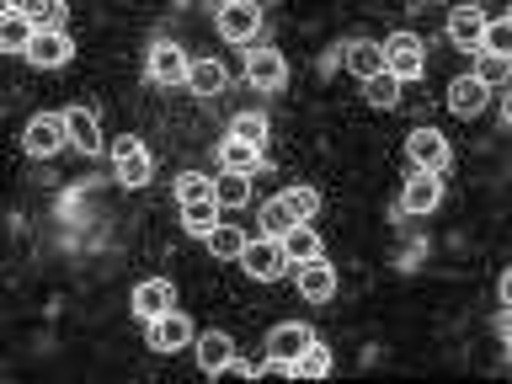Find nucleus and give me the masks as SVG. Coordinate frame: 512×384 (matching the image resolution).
Returning a JSON list of instances; mask_svg holds the SVG:
<instances>
[{"label": "nucleus", "instance_id": "f257e3e1", "mask_svg": "<svg viewBox=\"0 0 512 384\" xmlns=\"http://www.w3.org/2000/svg\"><path fill=\"white\" fill-rule=\"evenodd\" d=\"M384 70H390L400 86H406V80H422V70H427L422 38H416V32H395V38L384 43Z\"/></svg>", "mask_w": 512, "mask_h": 384}, {"label": "nucleus", "instance_id": "f03ea898", "mask_svg": "<svg viewBox=\"0 0 512 384\" xmlns=\"http://www.w3.org/2000/svg\"><path fill=\"white\" fill-rule=\"evenodd\" d=\"M304 347H310V331H304L299 320H288V326H278L267 336V363L278 368V374H294V363H299Z\"/></svg>", "mask_w": 512, "mask_h": 384}, {"label": "nucleus", "instance_id": "7ed1b4c3", "mask_svg": "<svg viewBox=\"0 0 512 384\" xmlns=\"http://www.w3.org/2000/svg\"><path fill=\"white\" fill-rule=\"evenodd\" d=\"M283 262H288L283 240H246V251H240V267H246L256 283H272L283 272Z\"/></svg>", "mask_w": 512, "mask_h": 384}, {"label": "nucleus", "instance_id": "20e7f679", "mask_svg": "<svg viewBox=\"0 0 512 384\" xmlns=\"http://www.w3.org/2000/svg\"><path fill=\"white\" fill-rule=\"evenodd\" d=\"M443 203V171H411L406 192H400V208L406 214H432Z\"/></svg>", "mask_w": 512, "mask_h": 384}, {"label": "nucleus", "instance_id": "39448f33", "mask_svg": "<svg viewBox=\"0 0 512 384\" xmlns=\"http://www.w3.org/2000/svg\"><path fill=\"white\" fill-rule=\"evenodd\" d=\"M22 144L32 155H54V150H64L70 144V128H64V112L54 118V112H43V118H32L27 123V134H22Z\"/></svg>", "mask_w": 512, "mask_h": 384}, {"label": "nucleus", "instance_id": "423d86ee", "mask_svg": "<svg viewBox=\"0 0 512 384\" xmlns=\"http://www.w3.org/2000/svg\"><path fill=\"white\" fill-rule=\"evenodd\" d=\"M256 27H262V11H256L251 0H230V6H219V32L230 43H256Z\"/></svg>", "mask_w": 512, "mask_h": 384}, {"label": "nucleus", "instance_id": "0eeeda50", "mask_svg": "<svg viewBox=\"0 0 512 384\" xmlns=\"http://www.w3.org/2000/svg\"><path fill=\"white\" fill-rule=\"evenodd\" d=\"M246 80L256 91H283V80H288V64L278 48H251V59H246Z\"/></svg>", "mask_w": 512, "mask_h": 384}, {"label": "nucleus", "instance_id": "6e6552de", "mask_svg": "<svg viewBox=\"0 0 512 384\" xmlns=\"http://www.w3.org/2000/svg\"><path fill=\"white\" fill-rule=\"evenodd\" d=\"M406 155L416 171H443L448 166V139L438 134V128H416V134L406 139Z\"/></svg>", "mask_w": 512, "mask_h": 384}, {"label": "nucleus", "instance_id": "1a4fd4ad", "mask_svg": "<svg viewBox=\"0 0 512 384\" xmlns=\"http://www.w3.org/2000/svg\"><path fill=\"white\" fill-rule=\"evenodd\" d=\"M112 155H118V182L123 187H144V182H150V150H144V144L139 139H118V144H112Z\"/></svg>", "mask_w": 512, "mask_h": 384}, {"label": "nucleus", "instance_id": "9d476101", "mask_svg": "<svg viewBox=\"0 0 512 384\" xmlns=\"http://www.w3.org/2000/svg\"><path fill=\"white\" fill-rule=\"evenodd\" d=\"M187 342H192V320L182 310H166V315L150 320V347L155 352H176V347H187Z\"/></svg>", "mask_w": 512, "mask_h": 384}, {"label": "nucleus", "instance_id": "9b49d317", "mask_svg": "<svg viewBox=\"0 0 512 384\" xmlns=\"http://www.w3.org/2000/svg\"><path fill=\"white\" fill-rule=\"evenodd\" d=\"M187 54H182V48H176V43H155L150 48V80H155V86H182V80H187Z\"/></svg>", "mask_w": 512, "mask_h": 384}, {"label": "nucleus", "instance_id": "f8f14e48", "mask_svg": "<svg viewBox=\"0 0 512 384\" xmlns=\"http://www.w3.org/2000/svg\"><path fill=\"white\" fill-rule=\"evenodd\" d=\"M486 22H491V16L480 6H454V11H448V43H454V48H480Z\"/></svg>", "mask_w": 512, "mask_h": 384}, {"label": "nucleus", "instance_id": "ddd939ff", "mask_svg": "<svg viewBox=\"0 0 512 384\" xmlns=\"http://www.w3.org/2000/svg\"><path fill=\"white\" fill-rule=\"evenodd\" d=\"M299 294L310 304H326L336 294V267L326 256H315V262H299Z\"/></svg>", "mask_w": 512, "mask_h": 384}, {"label": "nucleus", "instance_id": "4468645a", "mask_svg": "<svg viewBox=\"0 0 512 384\" xmlns=\"http://www.w3.org/2000/svg\"><path fill=\"white\" fill-rule=\"evenodd\" d=\"M166 310H176L171 278H150V283L134 288V315H139V320H155V315H166Z\"/></svg>", "mask_w": 512, "mask_h": 384}, {"label": "nucleus", "instance_id": "2eb2a0df", "mask_svg": "<svg viewBox=\"0 0 512 384\" xmlns=\"http://www.w3.org/2000/svg\"><path fill=\"white\" fill-rule=\"evenodd\" d=\"M70 54H75V43L64 38V32H38L32 48H27V64H38V70H59V64H70Z\"/></svg>", "mask_w": 512, "mask_h": 384}, {"label": "nucleus", "instance_id": "dca6fc26", "mask_svg": "<svg viewBox=\"0 0 512 384\" xmlns=\"http://www.w3.org/2000/svg\"><path fill=\"white\" fill-rule=\"evenodd\" d=\"M64 128H70V144H75V150H86V155L102 150V128H96L91 107H70V112H64Z\"/></svg>", "mask_w": 512, "mask_h": 384}, {"label": "nucleus", "instance_id": "f3484780", "mask_svg": "<svg viewBox=\"0 0 512 384\" xmlns=\"http://www.w3.org/2000/svg\"><path fill=\"white\" fill-rule=\"evenodd\" d=\"M32 38H38V27L27 22L22 6H6V22H0V48H11V54H27Z\"/></svg>", "mask_w": 512, "mask_h": 384}, {"label": "nucleus", "instance_id": "a211bd4d", "mask_svg": "<svg viewBox=\"0 0 512 384\" xmlns=\"http://www.w3.org/2000/svg\"><path fill=\"white\" fill-rule=\"evenodd\" d=\"M230 363H235V342H230L224 331H214V336H203V342H198V368H203L208 379L224 374Z\"/></svg>", "mask_w": 512, "mask_h": 384}, {"label": "nucleus", "instance_id": "6ab92c4d", "mask_svg": "<svg viewBox=\"0 0 512 384\" xmlns=\"http://www.w3.org/2000/svg\"><path fill=\"white\" fill-rule=\"evenodd\" d=\"M480 107H486V86H480L475 75H459L454 86H448V112H459V118H475Z\"/></svg>", "mask_w": 512, "mask_h": 384}, {"label": "nucleus", "instance_id": "aec40b11", "mask_svg": "<svg viewBox=\"0 0 512 384\" xmlns=\"http://www.w3.org/2000/svg\"><path fill=\"white\" fill-rule=\"evenodd\" d=\"M347 70L358 75V80H374V75H384V43H368V38L347 43Z\"/></svg>", "mask_w": 512, "mask_h": 384}, {"label": "nucleus", "instance_id": "412c9836", "mask_svg": "<svg viewBox=\"0 0 512 384\" xmlns=\"http://www.w3.org/2000/svg\"><path fill=\"white\" fill-rule=\"evenodd\" d=\"M187 86L198 96H219L224 91V64L219 59H192L187 64Z\"/></svg>", "mask_w": 512, "mask_h": 384}, {"label": "nucleus", "instance_id": "4be33fe9", "mask_svg": "<svg viewBox=\"0 0 512 384\" xmlns=\"http://www.w3.org/2000/svg\"><path fill=\"white\" fill-rule=\"evenodd\" d=\"M278 240H283V256H288V262H315V256H320V235L310 230V224H294V230L278 235Z\"/></svg>", "mask_w": 512, "mask_h": 384}, {"label": "nucleus", "instance_id": "5701e85b", "mask_svg": "<svg viewBox=\"0 0 512 384\" xmlns=\"http://www.w3.org/2000/svg\"><path fill=\"white\" fill-rule=\"evenodd\" d=\"M219 160H224V171H240V176L262 171V150H256V144H240V139H224Z\"/></svg>", "mask_w": 512, "mask_h": 384}, {"label": "nucleus", "instance_id": "b1692460", "mask_svg": "<svg viewBox=\"0 0 512 384\" xmlns=\"http://www.w3.org/2000/svg\"><path fill=\"white\" fill-rule=\"evenodd\" d=\"M363 102H368V107H384V112L400 107V80H395L390 70L374 75V80H363Z\"/></svg>", "mask_w": 512, "mask_h": 384}, {"label": "nucleus", "instance_id": "393cba45", "mask_svg": "<svg viewBox=\"0 0 512 384\" xmlns=\"http://www.w3.org/2000/svg\"><path fill=\"white\" fill-rule=\"evenodd\" d=\"M203 240L214 246V256H224V262H240V251H246V235H240L235 224H214Z\"/></svg>", "mask_w": 512, "mask_h": 384}, {"label": "nucleus", "instance_id": "a878e982", "mask_svg": "<svg viewBox=\"0 0 512 384\" xmlns=\"http://www.w3.org/2000/svg\"><path fill=\"white\" fill-rule=\"evenodd\" d=\"M326 374H331V352L320 342H310L299 352V363H294V379H326Z\"/></svg>", "mask_w": 512, "mask_h": 384}, {"label": "nucleus", "instance_id": "bb28decb", "mask_svg": "<svg viewBox=\"0 0 512 384\" xmlns=\"http://www.w3.org/2000/svg\"><path fill=\"white\" fill-rule=\"evenodd\" d=\"M182 224L192 235H208L219 224V203L214 198H203V203H182Z\"/></svg>", "mask_w": 512, "mask_h": 384}, {"label": "nucleus", "instance_id": "cd10ccee", "mask_svg": "<svg viewBox=\"0 0 512 384\" xmlns=\"http://www.w3.org/2000/svg\"><path fill=\"white\" fill-rule=\"evenodd\" d=\"M294 208H288L283 198H272V203H262V235H272V240H278V235H288V230H294Z\"/></svg>", "mask_w": 512, "mask_h": 384}, {"label": "nucleus", "instance_id": "c85d7f7f", "mask_svg": "<svg viewBox=\"0 0 512 384\" xmlns=\"http://www.w3.org/2000/svg\"><path fill=\"white\" fill-rule=\"evenodd\" d=\"M230 139L256 144V150H262V144H267V118H262V112H240V118L230 123Z\"/></svg>", "mask_w": 512, "mask_h": 384}, {"label": "nucleus", "instance_id": "c756f323", "mask_svg": "<svg viewBox=\"0 0 512 384\" xmlns=\"http://www.w3.org/2000/svg\"><path fill=\"white\" fill-rule=\"evenodd\" d=\"M203 198H214V176H203V171L176 176V203H203Z\"/></svg>", "mask_w": 512, "mask_h": 384}, {"label": "nucleus", "instance_id": "7c9ffc66", "mask_svg": "<svg viewBox=\"0 0 512 384\" xmlns=\"http://www.w3.org/2000/svg\"><path fill=\"white\" fill-rule=\"evenodd\" d=\"M246 192H251V176H240V171H224L219 182H214V203L235 208V203H246Z\"/></svg>", "mask_w": 512, "mask_h": 384}, {"label": "nucleus", "instance_id": "2f4dec72", "mask_svg": "<svg viewBox=\"0 0 512 384\" xmlns=\"http://www.w3.org/2000/svg\"><path fill=\"white\" fill-rule=\"evenodd\" d=\"M480 54L507 59V54H512V27H507V22H486V32H480Z\"/></svg>", "mask_w": 512, "mask_h": 384}, {"label": "nucleus", "instance_id": "473e14b6", "mask_svg": "<svg viewBox=\"0 0 512 384\" xmlns=\"http://www.w3.org/2000/svg\"><path fill=\"white\" fill-rule=\"evenodd\" d=\"M22 11H27V22L38 32H59V22L70 16V6H59V0H54V6H22Z\"/></svg>", "mask_w": 512, "mask_h": 384}, {"label": "nucleus", "instance_id": "72a5a7b5", "mask_svg": "<svg viewBox=\"0 0 512 384\" xmlns=\"http://www.w3.org/2000/svg\"><path fill=\"white\" fill-rule=\"evenodd\" d=\"M283 203L294 208V219L304 224V219H310L315 208H320V192H315V187H288V192H283Z\"/></svg>", "mask_w": 512, "mask_h": 384}, {"label": "nucleus", "instance_id": "f704fd0d", "mask_svg": "<svg viewBox=\"0 0 512 384\" xmlns=\"http://www.w3.org/2000/svg\"><path fill=\"white\" fill-rule=\"evenodd\" d=\"M475 80H480V86H502V80H507V59H496V54H480L475 59Z\"/></svg>", "mask_w": 512, "mask_h": 384}]
</instances>
